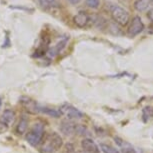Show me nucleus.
Returning <instances> with one entry per match:
<instances>
[{"instance_id": "20e7f679", "label": "nucleus", "mask_w": 153, "mask_h": 153, "mask_svg": "<svg viewBox=\"0 0 153 153\" xmlns=\"http://www.w3.org/2000/svg\"><path fill=\"white\" fill-rule=\"evenodd\" d=\"M60 112H61L62 115H65V116L70 120L81 119V118L84 116L81 111L70 104H63L61 106V108H60Z\"/></svg>"}, {"instance_id": "6e6552de", "label": "nucleus", "mask_w": 153, "mask_h": 153, "mask_svg": "<svg viewBox=\"0 0 153 153\" xmlns=\"http://www.w3.org/2000/svg\"><path fill=\"white\" fill-rule=\"evenodd\" d=\"M15 121V113L14 111L7 109L1 115V122L6 126H11Z\"/></svg>"}, {"instance_id": "0eeeda50", "label": "nucleus", "mask_w": 153, "mask_h": 153, "mask_svg": "<svg viewBox=\"0 0 153 153\" xmlns=\"http://www.w3.org/2000/svg\"><path fill=\"white\" fill-rule=\"evenodd\" d=\"M81 147L86 153H99L98 146L90 138H84L81 141Z\"/></svg>"}, {"instance_id": "f257e3e1", "label": "nucleus", "mask_w": 153, "mask_h": 153, "mask_svg": "<svg viewBox=\"0 0 153 153\" xmlns=\"http://www.w3.org/2000/svg\"><path fill=\"white\" fill-rule=\"evenodd\" d=\"M63 145V139L57 132H51L42 140L40 144L41 153H55Z\"/></svg>"}, {"instance_id": "f03ea898", "label": "nucleus", "mask_w": 153, "mask_h": 153, "mask_svg": "<svg viewBox=\"0 0 153 153\" xmlns=\"http://www.w3.org/2000/svg\"><path fill=\"white\" fill-rule=\"evenodd\" d=\"M44 125L41 122H36L32 126V128L28 131L26 135L27 142L30 144L31 146L37 147L41 144L43 138H44Z\"/></svg>"}, {"instance_id": "1a4fd4ad", "label": "nucleus", "mask_w": 153, "mask_h": 153, "mask_svg": "<svg viewBox=\"0 0 153 153\" xmlns=\"http://www.w3.org/2000/svg\"><path fill=\"white\" fill-rule=\"evenodd\" d=\"M114 140H115V143L118 145V147L121 148V150L123 151V153H136L135 150L133 149V147L129 143H127L126 141H124L123 139H121L119 137H115Z\"/></svg>"}, {"instance_id": "ddd939ff", "label": "nucleus", "mask_w": 153, "mask_h": 153, "mask_svg": "<svg viewBox=\"0 0 153 153\" xmlns=\"http://www.w3.org/2000/svg\"><path fill=\"white\" fill-rule=\"evenodd\" d=\"M152 3V0H136L134 2V8L137 11H145Z\"/></svg>"}, {"instance_id": "9b49d317", "label": "nucleus", "mask_w": 153, "mask_h": 153, "mask_svg": "<svg viewBox=\"0 0 153 153\" xmlns=\"http://www.w3.org/2000/svg\"><path fill=\"white\" fill-rule=\"evenodd\" d=\"M28 118L23 115V116L20 118L19 122H18V125L16 127V132L18 133L19 135H23L26 133L27 131V128H28Z\"/></svg>"}, {"instance_id": "9d476101", "label": "nucleus", "mask_w": 153, "mask_h": 153, "mask_svg": "<svg viewBox=\"0 0 153 153\" xmlns=\"http://www.w3.org/2000/svg\"><path fill=\"white\" fill-rule=\"evenodd\" d=\"M89 21V16L85 12H79L74 17V23L78 27H84Z\"/></svg>"}, {"instance_id": "4468645a", "label": "nucleus", "mask_w": 153, "mask_h": 153, "mask_svg": "<svg viewBox=\"0 0 153 153\" xmlns=\"http://www.w3.org/2000/svg\"><path fill=\"white\" fill-rule=\"evenodd\" d=\"M100 149L104 153H119V150L117 148L109 145V144H105V143L100 144Z\"/></svg>"}, {"instance_id": "7ed1b4c3", "label": "nucleus", "mask_w": 153, "mask_h": 153, "mask_svg": "<svg viewBox=\"0 0 153 153\" xmlns=\"http://www.w3.org/2000/svg\"><path fill=\"white\" fill-rule=\"evenodd\" d=\"M110 13L113 20L116 23H118L121 26L126 25L129 21V13L128 11L125 10L124 8L118 5L111 4L110 6Z\"/></svg>"}, {"instance_id": "423d86ee", "label": "nucleus", "mask_w": 153, "mask_h": 153, "mask_svg": "<svg viewBox=\"0 0 153 153\" xmlns=\"http://www.w3.org/2000/svg\"><path fill=\"white\" fill-rule=\"evenodd\" d=\"M79 124H76L72 121H62L61 125H60V130L62 133H64L65 135H72V134H76L77 133V129H78Z\"/></svg>"}, {"instance_id": "f3484780", "label": "nucleus", "mask_w": 153, "mask_h": 153, "mask_svg": "<svg viewBox=\"0 0 153 153\" xmlns=\"http://www.w3.org/2000/svg\"><path fill=\"white\" fill-rule=\"evenodd\" d=\"M64 153H77L75 150V147L72 143H67L65 144L64 147Z\"/></svg>"}, {"instance_id": "6ab92c4d", "label": "nucleus", "mask_w": 153, "mask_h": 153, "mask_svg": "<svg viewBox=\"0 0 153 153\" xmlns=\"http://www.w3.org/2000/svg\"><path fill=\"white\" fill-rule=\"evenodd\" d=\"M149 17H150V19L153 21V10L150 11V13H149Z\"/></svg>"}, {"instance_id": "39448f33", "label": "nucleus", "mask_w": 153, "mask_h": 153, "mask_svg": "<svg viewBox=\"0 0 153 153\" xmlns=\"http://www.w3.org/2000/svg\"><path fill=\"white\" fill-rule=\"evenodd\" d=\"M144 29V24L142 20L139 16H135L133 19L131 20V23L128 27V35L131 37H134L138 35L140 32H142Z\"/></svg>"}, {"instance_id": "f8f14e48", "label": "nucleus", "mask_w": 153, "mask_h": 153, "mask_svg": "<svg viewBox=\"0 0 153 153\" xmlns=\"http://www.w3.org/2000/svg\"><path fill=\"white\" fill-rule=\"evenodd\" d=\"M38 112H42V113H44L45 115H48V116L54 117V118H60L62 116L60 110L49 108V107H40V106H38Z\"/></svg>"}, {"instance_id": "2eb2a0df", "label": "nucleus", "mask_w": 153, "mask_h": 153, "mask_svg": "<svg viewBox=\"0 0 153 153\" xmlns=\"http://www.w3.org/2000/svg\"><path fill=\"white\" fill-rule=\"evenodd\" d=\"M142 116L144 118V120H147L149 118H151L153 116V107H145L143 109V112H142Z\"/></svg>"}, {"instance_id": "aec40b11", "label": "nucleus", "mask_w": 153, "mask_h": 153, "mask_svg": "<svg viewBox=\"0 0 153 153\" xmlns=\"http://www.w3.org/2000/svg\"><path fill=\"white\" fill-rule=\"evenodd\" d=\"M1 105H2V99H1V97H0V108H1Z\"/></svg>"}, {"instance_id": "a211bd4d", "label": "nucleus", "mask_w": 153, "mask_h": 153, "mask_svg": "<svg viewBox=\"0 0 153 153\" xmlns=\"http://www.w3.org/2000/svg\"><path fill=\"white\" fill-rule=\"evenodd\" d=\"M69 2H70L71 4H77V3H79L81 0H68Z\"/></svg>"}, {"instance_id": "dca6fc26", "label": "nucleus", "mask_w": 153, "mask_h": 153, "mask_svg": "<svg viewBox=\"0 0 153 153\" xmlns=\"http://www.w3.org/2000/svg\"><path fill=\"white\" fill-rule=\"evenodd\" d=\"M100 4V0H86V5L90 8H97Z\"/></svg>"}]
</instances>
